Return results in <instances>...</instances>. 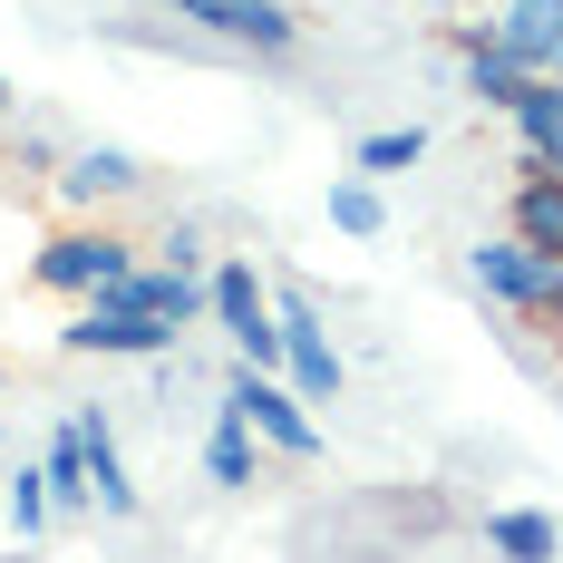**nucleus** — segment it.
I'll list each match as a JSON object with an SVG mask.
<instances>
[{
  "mask_svg": "<svg viewBox=\"0 0 563 563\" xmlns=\"http://www.w3.org/2000/svg\"><path fill=\"white\" fill-rule=\"evenodd\" d=\"M68 428L88 438V496H98V515L126 525L146 496H136V476H126V456H117V418H108V408H68Z\"/></svg>",
  "mask_w": 563,
  "mask_h": 563,
  "instance_id": "obj_7",
  "label": "nucleus"
},
{
  "mask_svg": "<svg viewBox=\"0 0 563 563\" xmlns=\"http://www.w3.org/2000/svg\"><path fill=\"white\" fill-rule=\"evenodd\" d=\"M253 448H263V438H253L233 408H214V428H205V476H214L224 496H243V486H253Z\"/></svg>",
  "mask_w": 563,
  "mask_h": 563,
  "instance_id": "obj_15",
  "label": "nucleus"
},
{
  "mask_svg": "<svg viewBox=\"0 0 563 563\" xmlns=\"http://www.w3.org/2000/svg\"><path fill=\"white\" fill-rule=\"evenodd\" d=\"M40 476H49V496H58V506H98V496H88V438H78L68 418H58V428H49V448H40Z\"/></svg>",
  "mask_w": 563,
  "mask_h": 563,
  "instance_id": "obj_17",
  "label": "nucleus"
},
{
  "mask_svg": "<svg viewBox=\"0 0 563 563\" xmlns=\"http://www.w3.org/2000/svg\"><path fill=\"white\" fill-rule=\"evenodd\" d=\"M456 49H466V98H476V108H496V117L525 108V88H534V78L496 49V20H466V30H456Z\"/></svg>",
  "mask_w": 563,
  "mask_h": 563,
  "instance_id": "obj_8",
  "label": "nucleus"
},
{
  "mask_svg": "<svg viewBox=\"0 0 563 563\" xmlns=\"http://www.w3.org/2000/svg\"><path fill=\"white\" fill-rule=\"evenodd\" d=\"M486 544H496L506 563H563V525L544 506H496L486 515Z\"/></svg>",
  "mask_w": 563,
  "mask_h": 563,
  "instance_id": "obj_14",
  "label": "nucleus"
},
{
  "mask_svg": "<svg viewBox=\"0 0 563 563\" xmlns=\"http://www.w3.org/2000/svg\"><path fill=\"white\" fill-rule=\"evenodd\" d=\"M156 253H166V273H205V233H195V224H166Z\"/></svg>",
  "mask_w": 563,
  "mask_h": 563,
  "instance_id": "obj_20",
  "label": "nucleus"
},
{
  "mask_svg": "<svg viewBox=\"0 0 563 563\" xmlns=\"http://www.w3.org/2000/svg\"><path fill=\"white\" fill-rule=\"evenodd\" d=\"M350 166L369 175V185H379V175H408V166H428V126L408 117V126H379V136H360V156H350Z\"/></svg>",
  "mask_w": 563,
  "mask_h": 563,
  "instance_id": "obj_18",
  "label": "nucleus"
},
{
  "mask_svg": "<svg viewBox=\"0 0 563 563\" xmlns=\"http://www.w3.org/2000/svg\"><path fill=\"white\" fill-rule=\"evenodd\" d=\"M68 350H88V360H175V321H156V311H108V301H88L78 321H68Z\"/></svg>",
  "mask_w": 563,
  "mask_h": 563,
  "instance_id": "obj_6",
  "label": "nucleus"
},
{
  "mask_svg": "<svg viewBox=\"0 0 563 563\" xmlns=\"http://www.w3.org/2000/svg\"><path fill=\"white\" fill-rule=\"evenodd\" d=\"M515 175H563V78H534L515 108Z\"/></svg>",
  "mask_w": 563,
  "mask_h": 563,
  "instance_id": "obj_12",
  "label": "nucleus"
},
{
  "mask_svg": "<svg viewBox=\"0 0 563 563\" xmlns=\"http://www.w3.org/2000/svg\"><path fill=\"white\" fill-rule=\"evenodd\" d=\"M146 166L126 156V146H68L58 156V205H117V195H136Z\"/></svg>",
  "mask_w": 563,
  "mask_h": 563,
  "instance_id": "obj_9",
  "label": "nucleus"
},
{
  "mask_svg": "<svg viewBox=\"0 0 563 563\" xmlns=\"http://www.w3.org/2000/svg\"><path fill=\"white\" fill-rule=\"evenodd\" d=\"M466 282H476L486 301H506L515 321H544V301H554V263H534L515 233H486V243L466 253Z\"/></svg>",
  "mask_w": 563,
  "mask_h": 563,
  "instance_id": "obj_5",
  "label": "nucleus"
},
{
  "mask_svg": "<svg viewBox=\"0 0 563 563\" xmlns=\"http://www.w3.org/2000/svg\"><path fill=\"white\" fill-rule=\"evenodd\" d=\"M117 273H136V243H126V233H108V224L49 233V243H40V263H30V282H40V291H78V301H98Z\"/></svg>",
  "mask_w": 563,
  "mask_h": 563,
  "instance_id": "obj_2",
  "label": "nucleus"
},
{
  "mask_svg": "<svg viewBox=\"0 0 563 563\" xmlns=\"http://www.w3.org/2000/svg\"><path fill=\"white\" fill-rule=\"evenodd\" d=\"M224 408L263 438L273 456H321V418L291 398V379H273V369H243L233 360V379H224Z\"/></svg>",
  "mask_w": 563,
  "mask_h": 563,
  "instance_id": "obj_1",
  "label": "nucleus"
},
{
  "mask_svg": "<svg viewBox=\"0 0 563 563\" xmlns=\"http://www.w3.org/2000/svg\"><path fill=\"white\" fill-rule=\"evenodd\" d=\"M544 321H554V331H563V263H554V301H544Z\"/></svg>",
  "mask_w": 563,
  "mask_h": 563,
  "instance_id": "obj_21",
  "label": "nucleus"
},
{
  "mask_svg": "<svg viewBox=\"0 0 563 563\" xmlns=\"http://www.w3.org/2000/svg\"><path fill=\"white\" fill-rule=\"evenodd\" d=\"M554 78H563V49H554Z\"/></svg>",
  "mask_w": 563,
  "mask_h": 563,
  "instance_id": "obj_25",
  "label": "nucleus"
},
{
  "mask_svg": "<svg viewBox=\"0 0 563 563\" xmlns=\"http://www.w3.org/2000/svg\"><path fill=\"white\" fill-rule=\"evenodd\" d=\"M0 108H10V78H0Z\"/></svg>",
  "mask_w": 563,
  "mask_h": 563,
  "instance_id": "obj_24",
  "label": "nucleus"
},
{
  "mask_svg": "<svg viewBox=\"0 0 563 563\" xmlns=\"http://www.w3.org/2000/svg\"><path fill=\"white\" fill-rule=\"evenodd\" d=\"M428 10H466V0H428Z\"/></svg>",
  "mask_w": 563,
  "mask_h": 563,
  "instance_id": "obj_23",
  "label": "nucleus"
},
{
  "mask_svg": "<svg viewBox=\"0 0 563 563\" xmlns=\"http://www.w3.org/2000/svg\"><path fill=\"white\" fill-rule=\"evenodd\" d=\"M331 233H350V243L389 233V195H379L369 175H331Z\"/></svg>",
  "mask_w": 563,
  "mask_h": 563,
  "instance_id": "obj_16",
  "label": "nucleus"
},
{
  "mask_svg": "<svg viewBox=\"0 0 563 563\" xmlns=\"http://www.w3.org/2000/svg\"><path fill=\"white\" fill-rule=\"evenodd\" d=\"M205 291H214V321H224V340L243 350V369H273V379H282V321H273L263 273L233 253V263H214V273H205Z\"/></svg>",
  "mask_w": 563,
  "mask_h": 563,
  "instance_id": "obj_3",
  "label": "nucleus"
},
{
  "mask_svg": "<svg viewBox=\"0 0 563 563\" xmlns=\"http://www.w3.org/2000/svg\"><path fill=\"white\" fill-rule=\"evenodd\" d=\"M0 515H10V534H20V544H40V534H49V515H58L49 476H40V466H20V476L0 486Z\"/></svg>",
  "mask_w": 563,
  "mask_h": 563,
  "instance_id": "obj_19",
  "label": "nucleus"
},
{
  "mask_svg": "<svg viewBox=\"0 0 563 563\" xmlns=\"http://www.w3.org/2000/svg\"><path fill=\"white\" fill-rule=\"evenodd\" d=\"M273 321H282V379L301 408H331L340 398V350L321 331V301L311 291H273Z\"/></svg>",
  "mask_w": 563,
  "mask_h": 563,
  "instance_id": "obj_4",
  "label": "nucleus"
},
{
  "mask_svg": "<svg viewBox=\"0 0 563 563\" xmlns=\"http://www.w3.org/2000/svg\"><path fill=\"white\" fill-rule=\"evenodd\" d=\"M496 49H506L525 78H554V49H563V0H506V20H496Z\"/></svg>",
  "mask_w": 563,
  "mask_h": 563,
  "instance_id": "obj_10",
  "label": "nucleus"
},
{
  "mask_svg": "<svg viewBox=\"0 0 563 563\" xmlns=\"http://www.w3.org/2000/svg\"><path fill=\"white\" fill-rule=\"evenodd\" d=\"M195 30H214V40H233V49H263V58H282L291 40H301V20H291L282 0H214Z\"/></svg>",
  "mask_w": 563,
  "mask_h": 563,
  "instance_id": "obj_13",
  "label": "nucleus"
},
{
  "mask_svg": "<svg viewBox=\"0 0 563 563\" xmlns=\"http://www.w3.org/2000/svg\"><path fill=\"white\" fill-rule=\"evenodd\" d=\"M166 10H175V20H205V10H214V0H166Z\"/></svg>",
  "mask_w": 563,
  "mask_h": 563,
  "instance_id": "obj_22",
  "label": "nucleus"
},
{
  "mask_svg": "<svg viewBox=\"0 0 563 563\" xmlns=\"http://www.w3.org/2000/svg\"><path fill=\"white\" fill-rule=\"evenodd\" d=\"M506 233L534 253V263H563V175H515Z\"/></svg>",
  "mask_w": 563,
  "mask_h": 563,
  "instance_id": "obj_11",
  "label": "nucleus"
}]
</instances>
